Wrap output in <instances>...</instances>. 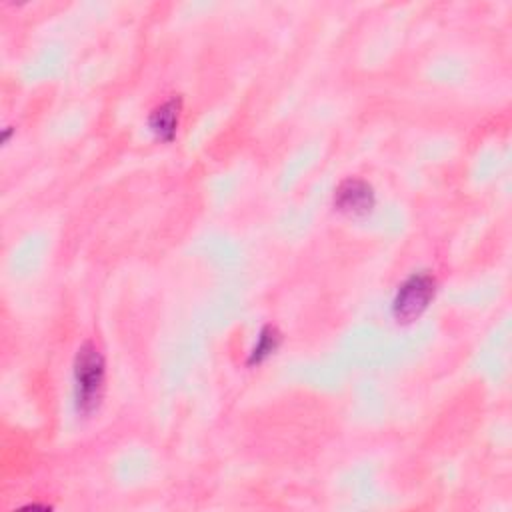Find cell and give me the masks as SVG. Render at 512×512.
<instances>
[{"label": "cell", "instance_id": "obj_1", "mask_svg": "<svg viewBox=\"0 0 512 512\" xmlns=\"http://www.w3.org/2000/svg\"><path fill=\"white\" fill-rule=\"evenodd\" d=\"M104 374V358L98 348L90 342L82 344L74 360V394L76 406L82 414H90L98 408L104 390Z\"/></svg>", "mask_w": 512, "mask_h": 512}, {"label": "cell", "instance_id": "obj_2", "mask_svg": "<svg viewBox=\"0 0 512 512\" xmlns=\"http://www.w3.org/2000/svg\"><path fill=\"white\" fill-rule=\"evenodd\" d=\"M436 292V280L428 272H416L408 276L392 302V314L398 322L416 320L432 302Z\"/></svg>", "mask_w": 512, "mask_h": 512}, {"label": "cell", "instance_id": "obj_3", "mask_svg": "<svg viewBox=\"0 0 512 512\" xmlns=\"http://www.w3.org/2000/svg\"><path fill=\"white\" fill-rule=\"evenodd\" d=\"M376 204L374 190L360 178L344 180L334 194V206L348 216H366Z\"/></svg>", "mask_w": 512, "mask_h": 512}, {"label": "cell", "instance_id": "obj_4", "mask_svg": "<svg viewBox=\"0 0 512 512\" xmlns=\"http://www.w3.org/2000/svg\"><path fill=\"white\" fill-rule=\"evenodd\" d=\"M178 114H180V100L172 98L164 104H160L150 114V130L164 142H170L176 134L178 126Z\"/></svg>", "mask_w": 512, "mask_h": 512}, {"label": "cell", "instance_id": "obj_5", "mask_svg": "<svg viewBox=\"0 0 512 512\" xmlns=\"http://www.w3.org/2000/svg\"><path fill=\"white\" fill-rule=\"evenodd\" d=\"M278 344H280V336H278L276 328L266 326V328L260 332V338H258V342H256L254 350H252L250 364H254V362H256V364H258V362H262L266 356H270V354L278 348Z\"/></svg>", "mask_w": 512, "mask_h": 512}]
</instances>
